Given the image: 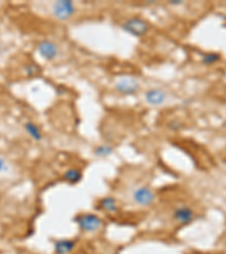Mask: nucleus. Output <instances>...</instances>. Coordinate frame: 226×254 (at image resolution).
Listing matches in <instances>:
<instances>
[{
  "mask_svg": "<svg viewBox=\"0 0 226 254\" xmlns=\"http://www.w3.org/2000/svg\"><path fill=\"white\" fill-rule=\"evenodd\" d=\"M79 230L86 234H94L102 229L104 223L99 215L93 214V212H83L75 217Z\"/></svg>",
  "mask_w": 226,
  "mask_h": 254,
  "instance_id": "obj_1",
  "label": "nucleus"
},
{
  "mask_svg": "<svg viewBox=\"0 0 226 254\" xmlns=\"http://www.w3.org/2000/svg\"><path fill=\"white\" fill-rule=\"evenodd\" d=\"M144 99L145 102L150 106H162L167 102L168 94L161 88H150L145 92Z\"/></svg>",
  "mask_w": 226,
  "mask_h": 254,
  "instance_id": "obj_8",
  "label": "nucleus"
},
{
  "mask_svg": "<svg viewBox=\"0 0 226 254\" xmlns=\"http://www.w3.org/2000/svg\"><path fill=\"white\" fill-rule=\"evenodd\" d=\"M96 209L108 215H116L120 211V204L115 198L104 197L97 201Z\"/></svg>",
  "mask_w": 226,
  "mask_h": 254,
  "instance_id": "obj_9",
  "label": "nucleus"
},
{
  "mask_svg": "<svg viewBox=\"0 0 226 254\" xmlns=\"http://www.w3.org/2000/svg\"><path fill=\"white\" fill-rule=\"evenodd\" d=\"M220 60V55L217 53H206L205 55L202 57V63H205V65H214L215 62H217Z\"/></svg>",
  "mask_w": 226,
  "mask_h": 254,
  "instance_id": "obj_14",
  "label": "nucleus"
},
{
  "mask_svg": "<svg viewBox=\"0 0 226 254\" xmlns=\"http://www.w3.org/2000/svg\"><path fill=\"white\" fill-rule=\"evenodd\" d=\"M182 1H170V5H174V6H179V5H182Z\"/></svg>",
  "mask_w": 226,
  "mask_h": 254,
  "instance_id": "obj_18",
  "label": "nucleus"
},
{
  "mask_svg": "<svg viewBox=\"0 0 226 254\" xmlns=\"http://www.w3.org/2000/svg\"><path fill=\"white\" fill-rule=\"evenodd\" d=\"M51 13L56 20L65 22L74 16L75 13H76V6L69 0L56 1L51 5Z\"/></svg>",
  "mask_w": 226,
  "mask_h": 254,
  "instance_id": "obj_3",
  "label": "nucleus"
},
{
  "mask_svg": "<svg viewBox=\"0 0 226 254\" xmlns=\"http://www.w3.org/2000/svg\"><path fill=\"white\" fill-rule=\"evenodd\" d=\"M195 211L191 207L187 204H181L175 207L172 211V219L176 225L179 226H188L195 220Z\"/></svg>",
  "mask_w": 226,
  "mask_h": 254,
  "instance_id": "obj_6",
  "label": "nucleus"
},
{
  "mask_svg": "<svg viewBox=\"0 0 226 254\" xmlns=\"http://www.w3.org/2000/svg\"><path fill=\"white\" fill-rule=\"evenodd\" d=\"M169 128L171 130H174V131H176V130H180L181 128H182V125H181V122L174 120V121L169 123Z\"/></svg>",
  "mask_w": 226,
  "mask_h": 254,
  "instance_id": "obj_16",
  "label": "nucleus"
},
{
  "mask_svg": "<svg viewBox=\"0 0 226 254\" xmlns=\"http://www.w3.org/2000/svg\"><path fill=\"white\" fill-rule=\"evenodd\" d=\"M37 52L44 60L52 61L58 57L59 48L56 43L51 40H43L37 44Z\"/></svg>",
  "mask_w": 226,
  "mask_h": 254,
  "instance_id": "obj_7",
  "label": "nucleus"
},
{
  "mask_svg": "<svg viewBox=\"0 0 226 254\" xmlns=\"http://www.w3.org/2000/svg\"><path fill=\"white\" fill-rule=\"evenodd\" d=\"M114 152V147L111 144H102L97 145L95 148L93 149V155L96 158H108Z\"/></svg>",
  "mask_w": 226,
  "mask_h": 254,
  "instance_id": "obj_13",
  "label": "nucleus"
},
{
  "mask_svg": "<svg viewBox=\"0 0 226 254\" xmlns=\"http://www.w3.org/2000/svg\"><path fill=\"white\" fill-rule=\"evenodd\" d=\"M131 201L137 207L148 208L156 203L157 196L155 191L148 185H138L131 191Z\"/></svg>",
  "mask_w": 226,
  "mask_h": 254,
  "instance_id": "obj_2",
  "label": "nucleus"
},
{
  "mask_svg": "<svg viewBox=\"0 0 226 254\" xmlns=\"http://www.w3.org/2000/svg\"><path fill=\"white\" fill-rule=\"evenodd\" d=\"M24 130L25 132L28 134V137L34 141H41L43 139L42 130H41L40 127L33 121H26L24 123Z\"/></svg>",
  "mask_w": 226,
  "mask_h": 254,
  "instance_id": "obj_12",
  "label": "nucleus"
},
{
  "mask_svg": "<svg viewBox=\"0 0 226 254\" xmlns=\"http://www.w3.org/2000/svg\"><path fill=\"white\" fill-rule=\"evenodd\" d=\"M139 87H141V85H139L138 79H136L135 77L123 76L119 77L114 81L115 91L121 95H135L139 91Z\"/></svg>",
  "mask_w": 226,
  "mask_h": 254,
  "instance_id": "obj_5",
  "label": "nucleus"
},
{
  "mask_svg": "<svg viewBox=\"0 0 226 254\" xmlns=\"http://www.w3.org/2000/svg\"><path fill=\"white\" fill-rule=\"evenodd\" d=\"M76 241L70 238H60L54 243V252L55 254H70L76 248Z\"/></svg>",
  "mask_w": 226,
  "mask_h": 254,
  "instance_id": "obj_10",
  "label": "nucleus"
},
{
  "mask_svg": "<svg viewBox=\"0 0 226 254\" xmlns=\"http://www.w3.org/2000/svg\"><path fill=\"white\" fill-rule=\"evenodd\" d=\"M24 70H25L26 75L31 76V75H35V74L39 73L40 72V68L36 65H34V63H31V65L26 66Z\"/></svg>",
  "mask_w": 226,
  "mask_h": 254,
  "instance_id": "obj_15",
  "label": "nucleus"
},
{
  "mask_svg": "<svg viewBox=\"0 0 226 254\" xmlns=\"http://www.w3.org/2000/svg\"><path fill=\"white\" fill-rule=\"evenodd\" d=\"M122 29L128 34L136 37H141L146 35L147 32L149 31V25L141 17H131L123 22Z\"/></svg>",
  "mask_w": 226,
  "mask_h": 254,
  "instance_id": "obj_4",
  "label": "nucleus"
},
{
  "mask_svg": "<svg viewBox=\"0 0 226 254\" xmlns=\"http://www.w3.org/2000/svg\"><path fill=\"white\" fill-rule=\"evenodd\" d=\"M225 162H226V157H225Z\"/></svg>",
  "mask_w": 226,
  "mask_h": 254,
  "instance_id": "obj_19",
  "label": "nucleus"
},
{
  "mask_svg": "<svg viewBox=\"0 0 226 254\" xmlns=\"http://www.w3.org/2000/svg\"><path fill=\"white\" fill-rule=\"evenodd\" d=\"M7 167H8V164H7L6 159L2 156H0V173H3L7 170Z\"/></svg>",
  "mask_w": 226,
  "mask_h": 254,
  "instance_id": "obj_17",
  "label": "nucleus"
},
{
  "mask_svg": "<svg viewBox=\"0 0 226 254\" xmlns=\"http://www.w3.org/2000/svg\"><path fill=\"white\" fill-rule=\"evenodd\" d=\"M62 180L71 185L78 184L83 180V172L76 167H69L62 174Z\"/></svg>",
  "mask_w": 226,
  "mask_h": 254,
  "instance_id": "obj_11",
  "label": "nucleus"
}]
</instances>
